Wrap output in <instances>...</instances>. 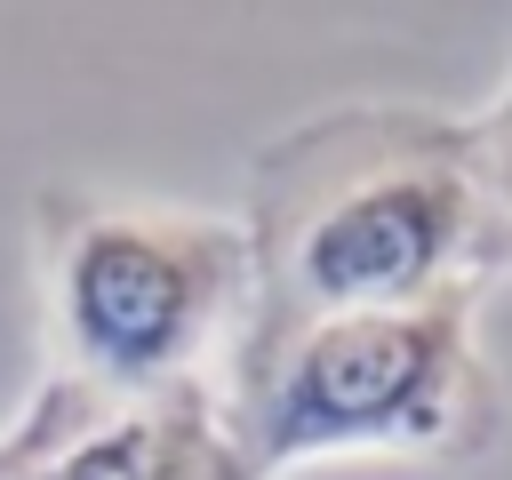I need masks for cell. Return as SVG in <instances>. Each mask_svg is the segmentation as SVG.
<instances>
[{
  "mask_svg": "<svg viewBox=\"0 0 512 480\" xmlns=\"http://www.w3.org/2000/svg\"><path fill=\"white\" fill-rule=\"evenodd\" d=\"M472 168H480V200H488V240H512V88L472 128Z\"/></svg>",
  "mask_w": 512,
  "mask_h": 480,
  "instance_id": "7",
  "label": "cell"
},
{
  "mask_svg": "<svg viewBox=\"0 0 512 480\" xmlns=\"http://www.w3.org/2000/svg\"><path fill=\"white\" fill-rule=\"evenodd\" d=\"M144 448H152V400L144 408H120V416H96L64 448H48L24 480H136Z\"/></svg>",
  "mask_w": 512,
  "mask_h": 480,
  "instance_id": "5",
  "label": "cell"
},
{
  "mask_svg": "<svg viewBox=\"0 0 512 480\" xmlns=\"http://www.w3.org/2000/svg\"><path fill=\"white\" fill-rule=\"evenodd\" d=\"M96 416H104V408H96V392H80L72 376H48V384H40V400L0 432V480H24L48 448H64L72 432H88Z\"/></svg>",
  "mask_w": 512,
  "mask_h": 480,
  "instance_id": "6",
  "label": "cell"
},
{
  "mask_svg": "<svg viewBox=\"0 0 512 480\" xmlns=\"http://www.w3.org/2000/svg\"><path fill=\"white\" fill-rule=\"evenodd\" d=\"M248 344L304 320L400 312L480 288L488 200L472 128L432 112H344L256 160L248 192Z\"/></svg>",
  "mask_w": 512,
  "mask_h": 480,
  "instance_id": "1",
  "label": "cell"
},
{
  "mask_svg": "<svg viewBox=\"0 0 512 480\" xmlns=\"http://www.w3.org/2000/svg\"><path fill=\"white\" fill-rule=\"evenodd\" d=\"M232 440L256 480L312 456H472L496 432V384L472 352V288L400 312L304 320L240 352Z\"/></svg>",
  "mask_w": 512,
  "mask_h": 480,
  "instance_id": "2",
  "label": "cell"
},
{
  "mask_svg": "<svg viewBox=\"0 0 512 480\" xmlns=\"http://www.w3.org/2000/svg\"><path fill=\"white\" fill-rule=\"evenodd\" d=\"M248 312V232L200 208H48V328L80 392L168 400Z\"/></svg>",
  "mask_w": 512,
  "mask_h": 480,
  "instance_id": "3",
  "label": "cell"
},
{
  "mask_svg": "<svg viewBox=\"0 0 512 480\" xmlns=\"http://www.w3.org/2000/svg\"><path fill=\"white\" fill-rule=\"evenodd\" d=\"M136 480H256L232 424H216V408L184 384L168 400H152V448L136 464Z\"/></svg>",
  "mask_w": 512,
  "mask_h": 480,
  "instance_id": "4",
  "label": "cell"
}]
</instances>
